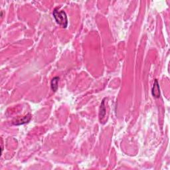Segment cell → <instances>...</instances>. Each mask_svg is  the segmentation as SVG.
Masks as SVG:
<instances>
[{"label": "cell", "instance_id": "1", "mask_svg": "<svg viewBox=\"0 0 170 170\" xmlns=\"http://www.w3.org/2000/svg\"><path fill=\"white\" fill-rule=\"evenodd\" d=\"M53 15L56 22L63 28H66L68 25V19L64 11H59L58 9H54Z\"/></svg>", "mask_w": 170, "mask_h": 170}, {"label": "cell", "instance_id": "2", "mask_svg": "<svg viewBox=\"0 0 170 170\" xmlns=\"http://www.w3.org/2000/svg\"><path fill=\"white\" fill-rule=\"evenodd\" d=\"M152 96H153L154 98H155V99L160 98V86H159V84H158L157 80L156 79H155L154 81L153 88H152Z\"/></svg>", "mask_w": 170, "mask_h": 170}, {"label": "cell", "instance_id": "3", "mask_svg": "<svg viewBox=\"0 0 170 170\" xmlns=\"http://www.w3.org/2000/svg\"><path fill=\"white\" fill-rule=\"evenodd\" d=\"M31 119V115L30 114H28L26 115V116L22 117L21 119L16 120L15 122H14L13 124L16 126L21 125V124H24L28 123Z\"/></svg>", "mask_w": 170, "mask_h": 170}, {"label": "cell", "instance_id": "4", "mask_svg": "<svg viewBox=\"0 0 170 170\" xmlns=\"http://www.w3.org/2000/svg\"><path fill=\"white\" fill-rule=\"evenodd\" d=\"M59 80V77H54L51 80V86L52 90H53V92H56L57 91V89H58Z\"/></svg>", "mask_w": 170, "mask_h": 170}, {"label": "cell", "instance_id": "5", "mask_svg": "<svg viewBox=\"0 0 170 170\" xmlns=\"http://www.w3.org/2000/svg\"><path fill=\"white\" fill-rule=\"evenodd\" d=\"M105 100L104 99L102 102L101 106H100V117L103 118L106 114V108L105 106Z\"/></svg>", "mask_w": 170, "mask_h": 170}]
</instances>
